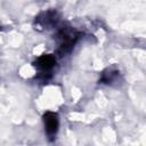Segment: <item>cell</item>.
Segmentation results:
<instances>
[{"instance_id":"obj_2","label":"cell","mask_w":146,"mask_h":146,"mask_svg":"<svg viewBox=\"0 0 146 146\" xmlns=\"http://www.w3.org/2000/svg\"><path fill=\"white\" fill-rule=\"evenodd\" d=\"M55 63H56V60H55V58L51 55H43V56H41V57H39L36 59V62L34 63V65L38 68L46 71V70L51 68L55 65Z\"/></svg>"},{"instance_id":"obj_1","label":"cell","mask_w":146,"mask_h":146,"mask_svg":"<svg viewBox=\"0 0 146 146\" xmlns=\"http://www.w3.org/2000/svg\"><path fill=\"white\" fill-rule=\"evenodd\" d=\"M43 122H44V128L48 133V136L52 137L56 135L58 130V116L56 113L52 112H47L43 115Z\"/></svg>"}]
</instances>
